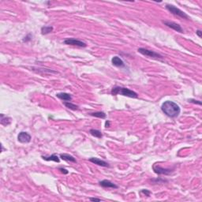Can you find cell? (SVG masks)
Returning <instances> with one entry per match:
<instances>
[{"label":"cell","instance_id":"cell-1","mask_svg":"<svg viewBox=\"0 0 202 202\" xmlns=\"http://www.w3.org/2000/svg\"><path fill=\"white\" fill-rule=\"evenodd\" d=\"M161 110L167 116L172 118V119L179 117L181 112L180 107L176 103L171 100H167L163 103L161 106Z\"/></svg>","mask_w":202,"mask_h":202},{"label":"cell","instance_id":"cell-2","mask_svg":"<svg viewBox=\"0 0 202 202\" xmlns=\"http://www.w3.org/2000/svg\"><path fill=\"white\" fill-rule=\"evenodd\" d=\"M111 93L113 96H116V95H122L127 97H130V98H137L138 95L136 92L133 90H130L129 88H124V87H120V86H115L112 88L111 91Z\"/></svg>","mask_w":202,"mask_h":202},{"label":"cell","instance_id":"cell-3","mask_svg":"<svg viewBox=\"0 0 202 202\" xmlns=\"http://www.w3.org/2000/svg\"><path fill=\"white\" fill-rule=\"evenodd\" d=\"M165 7H166V9L169 12H171L174 15L179 17V18H183V19H189V16L187 15L186 13L183 12L182 11H181L179 8H177L176 6H174L171 5V4H167Z\"/></svg>","mask_w":202,"mask_h":202},{"label":"cell","instance_id":"cell-4","mask_svg":"<svg viewBox=\"0 0 202 202\" xmlns=\"http://www.w3.org/2000/svg\"><path fill=\"white\" fill-rule=\"evenodd\" d=\"M137 52L141 53L143 55H145L147 57L152 58L154 59H162L163 58V55H161L160 54H159L157 52L152 51V50H148L147 48H144V47H140L137 49Z\"/></svg>","mask_w":202,"mask_h":202},{"label":"cell","instance_id":"cell-5","mask_svg":"<svg viewBox=\"0 0 202 202\" xmlns=\"http://www.w3.org/2000/svg\"><path fill=\"white\" fill-rule=\"evenodd\" d=\"M153 169L155 174L159 175H171L174 172V168H164L155 163L153 166Z\"/></svg>","mask_w":202,"mask_h":202},{"label":"cell","instance_id":"cell-6","mask_svg":"<svg viewBox=\"0 0 202 202\" xmlns=\"http://www.w3.org/2000/svg\"><path fill=\"white\" fill-rule=\"evenodd\" d=\"M63 43L67 45H73V46H78L80 47H85L87 44L85 42L81 41L80 40L74 39V38H67L66 39Z\"/></svg>","mask_w":202,"mask_h":202},{"label":"cell","instance_id":"cell-7","mask_svg":"<svg viewBox=\"0 0 202 202\" xmlns=\"http://www.w3.org/2000/svg\"><path fill=\"white\" fill-rule=\"evenodd\" d=\"M31 135L29 134V133L25 132V131H22V132L19 133V134H18V141L20 143H22V144L29 143L31 141Z\"/></svg>","mask_w":202,"mask_h":202},{"label":"cell","instance_id":"cell-8","mask_svg":"<svg viewBox=\"0 0 202 202\" xmlns=\"http://www.w3.org/2000/svg\"><path fill=\"white\" fill-rule=\"evenodd\" d=\"M165 25H167L169 28L174 29V31L179 32H181L182 33L183 32V29L182 28V26L179 25V24H177L174 21H162Z\"/></svg>","mask_w":202,"mask_h":202},{"label":"cell","instance_id":"cell-9","mask_svg":"<svg viewBox=\"0 0 202 202\" xmlns=\"http://www.w3.org/2000/svg\"><path fill=\"white\" fill-rule=\"evenodd\" d=\"M99 185L104 188H112V189H118L119 188V186L116 184H114V182H112L110 180H107V179L99 182Z\"/></svg>","mask_w":202,"mask_h":202},{"label":"cell","instance_id":"cell-10","mask_svg":"<svg viewBox=\"0 0 202 202\" xmlns=\"http://www.w3.org/2000/svg\"><path fill=\"white\" fill-rule=\"evenodd\" d=\"M89 161L92 162L93 163H94V164L98 165V166L104 167H110V164L107 162L102 160L100 159L96 158V157H92V158L89 159Z\"/></svg>","mask_w":202,"mask_h":202},{"label":"cell","instance_id":"cell-11","mask_svg":"<svg viewBox=\"0 0 202 202\" xmlns=\"http://www.w3.org/2000/svg\"><path fill=\"white\" fill-rule=\"evenodd\" d=\"M112 64H113V66H116V67H126V65H125V62H123V60L120 57H119V56H114V57L112 58Z\"/></svg>","mask_w":202,"mask_h":202},{"label":"cell","instance_id":"cell-12","mask_svg":"<svg viewBox=\"0 0 202 202\" xmlns=\"http://www.w3.org/2000/svg\"><path fill=\"white\" fill-rule=\"evenodd\" d=\"M59 157L62 159V160L66 161V162H70V163H77V160L73 156V155H70V154H67V153H62L60 154Z\"/></svg>","mask_w":202,"mask_h":202},{"label":"cell","instance_id":"cell-13","mask_svg":"<svg viewBox=\"0 0 202 202\" xmlns=\"http://www.w3.org/2000/svg\"><path fill=\"white\" fill-rule=\"evenodd\" d=\"M0 123L4 126H7L11 124V122H12V119H11V117L6 116L4 114H0Z\"/></svg>","mask_w":202,"mask_h":202},{"label":"cell","instance_id":"cell-14","mask_svg":"<svg viewBox=\"0 0 202 202\" xmlns=\"http://www.w3.org/2000/svg\"><path fill=\"white\" fill-rule=\"evenodd\" d=\"M41 158L46 161H54L55 163H59L60 159L56 154H52L51 155H41Z\"/></svg>","mask_w":202,"mask_h":202},{"label":"cell","instance_id":"cell-15","mask_svg":"<svg viewBox=\"0 0 202 202\" xmlns=\"http://www.w3.org/2000/svg\"><path fill=\"white\" fill-rule=\"evenodd\" d=\"M56 96L58 98L64 101H71L72 100V96L66 93H59L56 94Z\"/></svg>","mask_w":202,"mask_h":202},{"label":"cell","instance_id":"cell-16","mask_svg":"<svg viewBox=\"0 0 202 202\" xmlns=\"http://www.w3.org/2000/svg\"><path fill=\"white\" fill-rule=\"evenodd\" d=\"M32 70H35L36 73H59L58 71H54V70H50V69H44V68H32Z\"/></svg>","mask_w":202,"mask_h":202},{"label":"cell","instance_id":"cell-17","mask_svg":"<svg viewBox=\"0 0 202 202\" xmlns=\"http://www.w3.org/2000/svg\"><path fill=\"white\" fill-rule=\"evenodd\" d=\"M63 105H64L66 107H67L68 109L72 110V111H77V110H78V107H79L78 105H76V104H72L70 101H64V102H63Z\"/></svg>","mask_w":202,"mask_h":202},{"label":"cell","instance_id":"cell-18","mask_svg":"<svg viewBox=\"0 0 202 202\" xmlns=\"http://www.w3.org/2000/svg\"><path fill=\"white\" fill-rule=\"evenodd\" d=\"M89 133L92 136H93L96 138H102L103 137V133H101L100 130H96V129H91L89 130Z\"/></svg>","mask_w":202,"mask_h":202},{"label":"cell","instance_id":"cell-19","mask_svg":"<svg viewBox=\"0 0 202 202\" xmlns=\"http://www.w3.org/2000/svg\"><path fill=\"white\" fill-rule=\"evenodd\" d=\"M54 28L52 26H43L41 28V33L42 35H47V34L51 33L53 31Z\"/></svg>","mask_w":202,"mask_h":202},{"label":"cell","instance_id":"cell-20","mask_svg":"<svg viewBox=\"0 0 202 202\" xmlns=\"http://www.w3.org/2000/svg\"><path fill=\"white\" fill-rule=\"evenodd\" d=\"M91 116L93 117H96V118H99V119H106L107 114L105 112H93V113H90L89 114Z\"/></svg>","mask_w":202,"mask_h":202},{"label":"cell","instance_id":"cell-21","mask_svg":"<svg viewBox=\"0 0 202 202\" xmlns=\"http://www.w3.org/2000/svg\"><path fill=\"white\" fill-rule=\"evenodd\" d=\"M140 194H141L145 195V196H146V197H150V195H151V194H152V192L149 191V190H148V189H143L140 191Z\"/></svg>","mask_w":202,"mask_h":202},{"label":"cell","instance_id":"cell-22","mask_svg":"<svg viewBox=\"0 0 202 202\" xmlns=\"http://www.w3.org/2000/svg\"><path fill=\"white\" fill-rule=\"evenodd\" d=\"M189 103H194V104H198V105H201V102L200 100H194V99H189L188 100Z\"/></svg>","mask_w":202,"mask_h":202},{"label":"cell","instance_id":"cell-23","mask_svg":"<svg viewBox=\"0 0 202 202\" xmlns=\"http://www.w3.org/2000/svg\"><path fill=\"white\" fill-rule=\"evenodd\" d=\"M32 34H30V33L28 34V35H27V36H26L25 37V38H24V39H23V42H29V41H30V40H32Z\"/></svg>","mask_w":202,"mask_h":202},{"label":"cell","instance_id":"cell-24","mask_svg":"<svg viewBox=\"0 0 202 202\" xmlns=\"http://www.w3.org/2000/svg\"><path fill=\"white\" fill-rule=\"evenodd\" d=\"M59 171H61V172H62L63 174H67L69 173V171H68L66 169L63 168V167H59Z\"/></svg>","mask_w":202,"mask_h":202},{"label":"cell","instance_id":"cell-25","mask_svg":"<svg viewBox=\"0 0 202 202\" xmlns=\"http://www.w3.org/2000/svg\"><path fill=\"white\" fill-rule=\"evenodd\" d=\"M153 182H154V183H157V182H159V183H163V182H167L166 180H163V179H153Z\"/></svg>","mask_w":202,"mask_h":202},{"label":"cell","instance_id":"cell-26","mask_svg":"<svg viewBox=\"0 0 202 202\" xmlns=\"http://www.w3.org/2000/svg\"><path fill=\"white\" fill-rule=\"evenodd\" d=\"M89 200L92 201H101V199H100V198H96V197H90Z\"/></svg>","mask_w":202,"mask_h":202},{"label":"cell","instance_id":"cell-27","mask_svg":"<svg viewBox=\"0 0 202 202\" xmlns=\"http://www.w3.org/2000/svg\"><path fill=\"white\" fill-rule=\"evenodd\" d=\"M196 34H197V36H199V37H201V36H202V32H201V30H200V29L197 30V31H196Z\"/></svg>","mask_w":202,"mask_h":202},{"label":"cell","instance_id":"cell-28","mask_svg":"<svg viewBox=\"0 0 202 202\" xmlns=\"http://www.w3.org/2000/svg\"><path fill=\"white\" fill-rule=\"evenodd\" d=\"M110 126H111V122H110L109 120H107V121H106V122H105V127H106V128H108V127H110Z\"/></svg>","mask_w":202,"mask_h":202}]
</instances>
